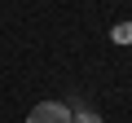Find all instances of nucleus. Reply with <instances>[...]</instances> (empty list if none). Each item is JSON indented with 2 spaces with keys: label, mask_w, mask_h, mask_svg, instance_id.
<instances>
[{
  "label": "nucleus",
  "mask_w": 132,
  "mask_h": 123,
  "mask_svg": "<svg viewBox=\"0 0 132 123\" xmlns=\"http://www.w3.org/2000/svg\"><path fill=\"white\" fill-rule=\"evenodd\" d=\"M71 123H101V114L97 110H79V114H71Z\"/></svg>",
  "instance_id": "obj_2"
},
{
  "label": "nucleus",
  "mask_w": 132,
  "mask_h": 123,
  "mask_svg": "<svg viewBox=\"0 0 132 123\" xmlns=\"http://www.w3.org/2000/svg\"><path fill=\"white\" fill-rule=\"evenodd\" d=\"M27 123H71V110L62 101H40V106H31Z\"/></svg>",
  "instance_id": "obj_1"
}]
</instances>
